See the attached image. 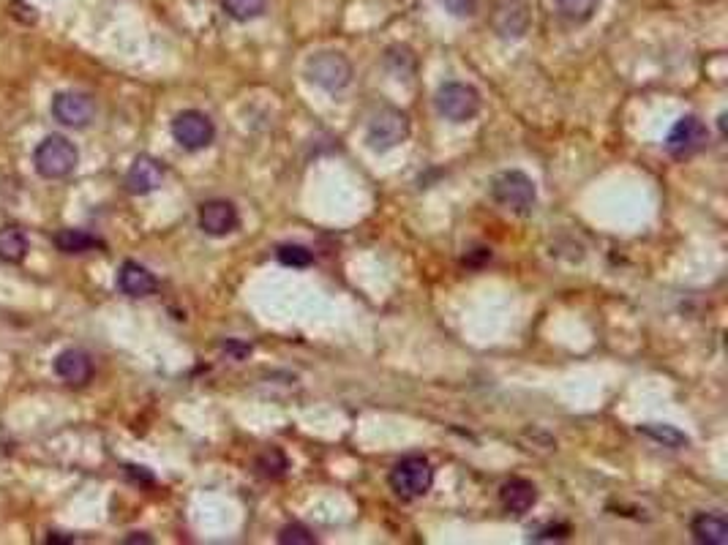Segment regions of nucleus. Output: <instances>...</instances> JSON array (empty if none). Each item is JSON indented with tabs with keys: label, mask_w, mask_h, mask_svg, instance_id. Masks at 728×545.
Wrapping results in <instances>:
<instances>
[{
	"label": "nucleus",
	"mask_w": 728,
	"mask_h": 545,
	"mask_svg": "<svg viewBox=\"0 0 728 545\" xmlns=\"http://www.w3.org/2000/svg\"><path fill=\"white\" fill-rule=\"evenodd\" d=\"M491 199L497 202L499 208L510 210L516 216H529L535 210V202H538V189H535V183L527 172L508 169V172H499L497 178L491 180Z\"/></svg>",
	"instance_id": "obj_1"
},
{
	"label": "nucleus",
	"mask_w": 728,
	"mask_h": 545,
	"mask_svg": "<svg viewBox=\"0 0 728 545\" xmlns=\"http://www.w3.org/2000/svg\"><path fill=\"white\" fill-rule=\"evenodd\" d=\"M303 74H306V80L314 82L317 88L328 90V93H336V90H344L352 82V63L344 52L322 50L306 58V63H303Z\"/></svg>",
	"instance_id": "obj_2"
},
{
	"label": "nucleus",
	"mask_w": 728,
	"mask_h": 545,
	"mask_svg": "<svg viewBox=\"0 0 728 545\" xmlns=\"http://www.w3.org/2000/svg\"><path fill=\"white\" fill-rule=\"evenodd\" d=\"M33 164H36V172H39L41 178H69L71 172L77 169V164H80V153H77V148L66 137L50 134V137L41 139V145L33 153Z\"/></svg>",
	"instance_id": "obj_3"
},
{
	"label": "nucleus",
	"mask_w": 728,
	"mask_h": 545,
	"mask_svg": "<svg viewBox=\"0 0 728 545\" xmlns=\"http://www.w3.org/2000/svg\"><path fill=\"white\" fill-rule=\"evenodd\" d=\"M390 488L401 499H420L434 486V469L426 456H407L390 469Z\"/></svg>",
	"instance_id": "obj_4"
},
{
	"label": "nucleus",
	"mask_w": 728,
	"mask_h": 545,
	"mask_svg": "<svg viewBox=\"0 0 728 545\" xmlns=\"http://www.w3.org/2000/svg\"><path fill=\"white\" fill-rule=\"evenodd\" d=\"M409 137V118L396 107H382L369 120V129H366V142L371 150L385 153V150L399 148L401 142H407Z\"/></svg>",
	"instance_id": "obj_5"
},
{
	"label": "nucleus",
	"mask_w": 728,
	"mask_h": 545,
	"mask_svg": "<svg viewBox=\"0 0 728 545\" xmlns=\"http://www.w3.org/2000/svg\"><path fill=\"white\" fill-rule=\"evenodd\" d=\"M437 109L450 123H467L480 112V93L467 82H445L437 90Z\"/></svg>",
	"instance_id": "obj_6"
},
{
	"label": "nucleus",
	"mask_w": 728,
	"mask_h": 545,
	"mask_svg": "<svg viewBox=\"0 0 728 545\" xmlns=\"http://www.w3.org/2000/svg\"><path fill=\"white\" fill-rule=\"evenodd\" d=\"M172 137L183 150H205L216 139V126L200 109H183L172 120Z\"/></svg>",
	"instance_id": "obj_7"
},
{
	"label": "nucleus",
	"mask_w": 728,
	"mask_h": 545,
	"mask_svg": "<svg viewBox=\"0 0 728 545\" xmlns=\"http://www.w3.org/2000/svg\"><path fill=\"white\" fill-rule=\"evenodd\" d=\"M491 28L499 39L519 41L532 28V6L529 0H497L491 11Z\"/></svg>",
	"instance_id": "obj_8"
},
{
	"label": "nucleus",
	"mask_w": 728,
	"mask_h": 545,
	"mask_svg": "<svg viewBox=\"0 0 728 545\" xmlns=\"http://www.w3.org/2000/svg\"><path fill=\"white\" fill-rule=\"evenodd\" d=\"M709 142V129L707 123L696 115H685L674 123V129L666 137V150H669L674 159H690L701 150L707 148Z\"/></svg>",
	"instance_id": "obj_9"
},
{
	"label": "nucleus",
	"mask_w": 728,
	"mask_h": 545,
	"mask_svg": "<svg viewBox=\"0 0 728 545\" xmlns=\"http://www.w3.org/2000/svg\"><path fill=\"white\" fill-rule=\"evenodd\" d=\"M52 118L69 126V129H85L96 118V104L88 93L80 90H63L52 99Z\"/></svg>",
	"instance_id": "obj_10"
},
{
	"label": "nucleus",
	"mask_w": 728,
	"mask_h": 545,
	"mask_svg": "<svg viewBox=\"0 0 728 545\" xmlns=\"http://www.w3.org/2000/svg\"><path fill=\"white\" fill-rule=\"evenodd\" d=\"M200 229L210 238H227L232 235L235 229L240 227V216H238V208L227 202V199H210L200 208Z\"/></svg>",
	"instance_id": "obj_11"
},
{
	"label": "nucleus",
	"mask_w": 728,
	"mask_h": 545,
	"mask_svg": "<svg viewBox=\"0 0 728 545\" xmlns=\"http://www.w3.org/2000/svg\"><path fill=\"white\" fill-rule=\"evenodd\" d=\"M55 377L63 379L66 385L71 387H82L88 385L90 379H93V357L85 352V349H63L58 357H55Z\"/></svg>",
	"instance_id": "obj_12"
},
{
	"label": "nucleus",
	"mask_w": 728,
	"mask_h": 545,
	"mask_svg": "<svg viewBox=\"0 0 728 545\" xmlns=\"http://www.w3.org/2000/svg\"><path fill=\"white\" fill-rule=\"evenodd\" d=\"M499 502L513 516H524L538 502V488L527 477H510L499 488Z\"/></svg>",
	"instance_id": "obj_13"
},
{
	"label": "nucleus",
	"mask_w": 728,
	"mask_h": 545,
	"mask_svg": "<svg viewBox=\"0 0 728 545\" xmlns=\"http://www.w3.org/2000/svg\"><path fill=\"white\" fill-rule=\"evenodd\" d=\"M161 180H164V167H161V161H156L153 156H137L134 164L129 167L126 172V189L131 194H150V191H156L161 186Z\"/></svg>",
	"instance_id": "obj_14"
},
{
	"label": "nucleus",
	"mask_w": 728,
	"mask_h": 545,
	"mask_svg": "<svg viewBox=\"0 0 728 545\" xmlns=\"http://www.w3.org/2000/svg\"><path fill=\"white\" fill-rule=\"evenodd\" d=\"M118 289L129 298H150V295H156L159 281L140 262H123L118 273Z\"/></svg>",
	"instance_id": "obj_15"
},
{
	"label": "nucleus",
	"mask_w": 728,
	"mask_h": 545,
	"mask_svg": "<svg viewBox=\"0 0 728 545\" xmlns=\"http://www.w3.org/2000/svg\"><path fill=\"white\" fill-rule=\"evenodd\" d=\"M690 535L696 543L704 545H726L728 543V521L718 513H699L690 521Z\"/></svg>",
	"instance_id": "obj_16"
},
{
	"label": "nucleus",
	"mask_w": 728,
	"mask_h": 545,
	"mask_svg": "<svg viewBox=\"0 0 728 545\" xmlns=\"http://www.w3.org/2000/svg\"><path fill=\"white\" fill-rule=\"evenodd\" d=\"M52 243H55L60 254H88L93 248L104 246L96 235L82 232V229H60L58 235L52 238Z\"/></svg>",
	"instance_id": "obj_17"
},
{
	"label": "nucleus",
	"mask_w": 728,
	"mask_h": 545,
	"mask_svg": "<svg viewBox=\"0 0 728 545\" xmlns=\"http://www.w3.org/2000/svg\"><path fill=\"white\" fill-rule=\"evenodd\" d=\"M30 240L20 227H3L0 229V259L20 265L22 259L28 257Z\"/></svg>",
	"instance_id": "obj_18"
},
{
	"label": "nucleus",
	"mask_w": 728,
	"mask_h": 545,
	"mask_svg": "<svg viewBox=\"0 0 728 545\" xmlns=\"http://www.w3.org/2000/svg\"><path fill=\"white\" fill-rule=\"evenodd\" d=\"M221 11L235 22H251L265 14L268 0H219Z\"/></svg>",
	"instance_id": "obj_19"
},
{
	"label": "nucleus",
	"mask_w": 728,
	"mask_h": 545,
	"mask_svg": "<svg viewBox=\"0 0 728 545\" xmlns=\"http://www.w3.org/2000/svg\"><path fill=\"white\" fill-rule=\"evenodd\" d=\"M639 431L641 434H647L649 439L660 442L663 447H674V450H679V447L688 445V434H682L679 428L666 426V423H647V426H639Z\"/></svg>",
	"instance_id": "obj_20"
},
{
	"label": "nucleus",
	"mask_w": 728,
	"mask_h": 545,
	"mask_svg": "<svg viewBox=\"0 0 728 545\" xmlns=\"http://www.w3.org/2000/svg\"><path fill=\"white\" fill-rule=\"evenodd\" d=\"M557 11L570 22H587L595 17L600 0H554Z\"/></svg>",
	"instance_id": "obj_21"
},
{
	"label": "nucleus",
	"mask_w": 728,
	"mask_h": 545,
	"mask_svg": "<svg viewBox=\"0 0 728 545\" xmlns=\"http://www.w3.org/2000/svg\"><path fill=\"white\" fill-rule=\"evenodd\" d=\"M276 257H279L281 265H287V268H309V265H314L311 248L300 246V243H284V246H279V251H276Z\"/></svg>",
	"instance_id": "obj_22"
},
{
	"label": "nucleus",
	"mask_w": 728,
	"mask_h": 545,
	"mask_svg": "<svg viewBox=\"0 0 728 545\" xmlns=\"http://www.w3.org/2000/svg\"><path fill=\"white\" fill-rule=\"evenodd\" d=\"M257 469H260L265 477H281L287 472V458L279 450H268L265 456H260L257 461Z\"/></svg>",
	"instance_id": "obj_23"
},
{
	"label": "nucleus",
	"mask_w": 728,
	"mask_h": 545,
	"mask_svg": "<svg viewBox=\"0 0 728 545\" xmlns=\"http://www.w3.org/2000/svg\"><path fill=\"white\" fill-rule=\"evenodd\" d=\"M279 543L281 545H314V535L303 524H287L279 532Z\"/></svg>",
	"instance_id": "obj_24"
},
{
	"label": "nucleus",
	"mask_w": 728,
	"mask_h": 545,
	"mask_svg": "<svg viewBox=\"0 0 728 545\" xmlns=\"http://www.w3.org/2000/svg\"><path fill=\"white\" fill-rule=\"evenodd\" d=\"M480 0H439V6L448 11L450 17H459V20H467L478 11Z\"/></svg>",
	"instance_id": "obj_25"
},
{
	"label": "nucleus",
	"mask_w": 728,
	"mask_h": 545,
	"mask_svg": "<svg viewBox=\"0 0 728 545\" xmlns=\"http://www.w3.org/2000/svg\"><path fill=\"white\" fill-rule=\"evenodd\" d=\"M568 532H570L568 526H549V529H543L535 540H551V537H559V540H562V537H568Z\"/></svg>",
	"instance_id": "obj_26"
},
{
	"label": "nucleus",
	"mask_w": 728,
	"mask_h": 545,
	"mask_svg": "<svg viewBox=\"0 0 728 545\" xmlns=\"http://www.w3.org/2000/svg\"><path fill=\"white\" fill-rule=\"evenodd\" d=\"M126 543H153L150 537H142V532H137L134 537H126Z\"/></svg>",
	"instance_id": "obj_27"
}]
</instances>
